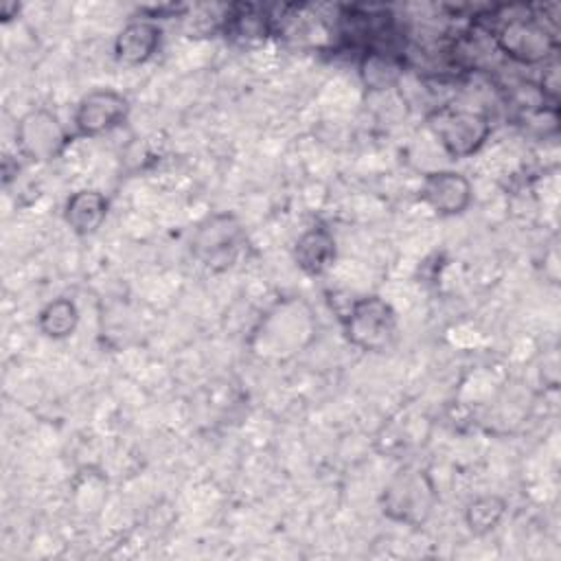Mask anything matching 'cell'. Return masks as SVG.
I'll list each match as a JSON object with an SVG mask.
<instances>
[{
	"label": "cell",
	"instance_id": "cell-5",
	"mask_svg": "<svg viewBox=\"0 0 561 561\" xmlns=\"http://www.w3.org/2000/svg\"><path fill=\"white\" fill-rule=\"evenodd\" d=\"M342 329L355 348L383 353L397 337V311L381 296H362L348 305Z\"/></svg>",
	"mask_w": 561,
	"mask_h": 561
},
{
	"label": "cell",
	"instance_id": "cell-4",
	"mask_svg": "<svg viewBox=\"0 0 561 561\" xmlns=\"http://www.w3.org/2000/svg\"><path fill=\"white\" fill-rule=\"evenodd\" d=\"M245 243V228L237 215L213 213L195 228L191 252L206 270L224 272L237 263Z\"/></svg>",
	"mask_w": 561,
	"mask_h": 561
},
{
	"label": "cell",
	"instance_id": "cell-10",
	"mask_svg": "<svg viewBox=\"0 0 561 561\" xmlns=\"http://www.w3.org/2000/svg\"><path fill=\"white\" fill-rule=\"evenodd\" d=\"M162 42V28L153 20L127 22L114 39V57L125 66H140L149 61Z\"/></svg>",
	"mask_w": 561,
	"mask_h": 561
},
{
	"label": "cell",
	"instance_id": "cell-8",
	"mask_svg": "<svg viewBox=\"0 0 561 561\" xmlns=\"http://www.w3.org/2000/svg\"><path fill=\"white\" fill-rule=\"evenodd\" d=\"M419 197L436 215L454 217V215H462L471 206L473 186L469 178L458 171H451V169L430 171L423 175Z\"/></svg>",
	"mask_w": 561,
	"mask_h": 561
},
{
	"label": "cell",
	"instance_id": "cell-7",
	"mask_svg": "<svg viewBox=\"0 0 561 561\" xmlns=\"http://www.w3.org/2000/svg\"><path fill=\"white\" fill-rule=\"evenodd\" d=\"M129 114V101L123 92L112 88H94L83 94L77 103L72 123L75 134L81 138L101 136L121 123H125Z\"/></svg>",
	"mask_w": 561,
	"mask_h": 561
},
{
	"label": "cell",
	"instance_id": "cell-1",
	"mask_svg": "<svg viewBox=\"0 0 561 561\" xmlns=\"http://www.w3.org/2000/svg\"><path fill=\"white\" fill-rule=\"evenodd\" d=\"M495 48L515 64L539 66L554 59L559 50L557 26L543 20L533 7L524 13L502 18L493 28Z\"/></svg>",
	"mask_w": 561,
	"mask_h": 561
},
{
	"label": "cell",
	"instance_id": "cell-12",
	"mask_svg": "<svg viewBox=\"0 0 561 561\" xmlns=\"http://www.w3.org/2000/svg\"><path fill=\"white\" fill-rule=\"evenodd\" d=\"M110 210L107 197L96 188H79L75 191L64 206V221L77 237L94 234Z\"/></svg>",
	"mask_w": 561,
	"mask_h": 561
},
{
	"label": "cell",
	"instance_id": "cell-16",
	"mask_svg": "<svg viewBox=\"0 0 561 561\" xmlns=\"http://www.w3.org/2000/svg\"><path fill=\"white\" fill-rule=\"evenodd\" d=\"M18 11H20V4H18V2H2V4H0V15H2L4 20H11V13L18 15Z\"/></svg>",
	"mask_w": 561,
	"mask_h": 561
},
{
	"label": "cell",
	"instance_id": "cell-9",
	"mask_svg": "<svg viewBox=\"0 0 561 561\" xmlns=\"http://www.w3.org/2000/svg\"><path fill=\"white\" fill-rule=\"evenodd\" d=\"M405 72V55L394 46H370L359 55V79L373 92L394 88Z\"/></svg>",
	"mask_w": 561,
	"mask_h": 561
},
{
	"label": "cell",
	"instance_id": "cell-13",
	"mask_svg": "<svg viewBox=\"0 0 561 561\" xmlns=\"http://www.w3.org/2000/svg\"><path fill=\"white\" fill-rule=\"evenodd\" d=\"M226 39L239 46H252L272 35V18L254 4H232L224 18Z\"/></svg>",
	"mask_w": 561,
	"mask_h": 561
},
{
	"label": "cell",
	"instance_id": "cell-3",
	"mask_svg": "<svg viewBox=\"0 0 561 561\" xmlns=\"http://www.w3.org/2000/svg\"><path fill=\"white\" fill-rule=\"evenodd\" d=\"M425 123L434 138L445 149V153L454 160L478 153L493 129L491 118L486 114L454 103L434 107L425 116Z\"/></svg>",
	"mask_w": 561,
	"mask_h": 561
},
{
	"label": "cell",
	"instance_id": "cell-14",
	"mask_svg": "<svg viewBox=\"0 0 561 561\" xmlns=\"http://www.w3.org/2000/svg\"><path fill=\"white\" fill-rule=\"evenodd\" d=\"M79 327V309L70 298H53L37 313V329L50 340H66Z\"/></svg>",
	"mask_w": 561,
	"mask_h": 561
},
{
	"label": "cell",
	"instance_id": "cell-2",
	"mask_svg": "<svg viewBox=\"0 0 561 561\" xmlns=\"http://www.w3.org/2000/svg\"><path fill=\"white\" fill-rule=\"evenodd\" d=\"M438 502L434 480L425 469L403 467L383 486L379 506L381 513L397 524L423 526Z\"/></svg>",
	"mask_w": 561,
	"mask_h": 561
},
{
	"label": "cell",
	"instance_id": "cell-15",
	"mask_svg": "<svg viewBox=\"0 0 561 561\" xmlns=\"http://www.w3.org/2000/svg\"><path fill=\"white\" fill-rule=\"evenodd\" d=\"M506 515V500L497 493L473 497L465 508V524L473 535H486L497 528Z\"/></svg>",
	"mask_w": 561,
	"mask_h": 561
},
{
	"label": "cell",
	"instance_id": "cell-6",
	"mask_svg": "<svg viewBox=\"0 0 561 561\" xmlns=\"http://www.w3.org/2000/svg\"><path fill=\"white\" fill-rule=\"evenodd\" d=\"M70 136L57 114L46 107L28 110L15 125L18 151L33 162H50L64 153Z\"/></svg>",
	"mask_w": 561,
	"mask_h": 561
},
{
	"label": "cell",
	"instance_id": "cell-11",
	"mask_svg": "<svg viewBox=\"0 0 561 561\" xmlns=\"http://www.w3.org/2000/svg\"><path fill=\"white\" fill-rule=\"evenodd\" d=\"M337 256V243L327 226L307 228L294 243V263L307 276L324 274Z\"/></svg>",
	"mask_w": 561,
	"mask_h": 561
}]
</instances>
